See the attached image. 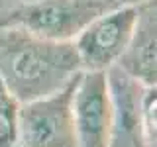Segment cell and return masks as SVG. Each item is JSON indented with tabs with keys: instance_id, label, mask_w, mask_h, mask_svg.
Returning a JSON list of instances; mask_svg holds the SVG:
<instances>
[{
	"instance_id": "1",
	"label": "cell",
	"mask_w": 157,
	"mask_h": 147,
	"mask_svg": "<svg viewBox=\"0 0 157 147\" xmlns=\"http://www.w3.org/2000/svg\"><path fill=\"white\" fill-rule=\"evenodd\" d=\"M78 73L73 41H53L0 24V78L20 104L67 86Z\"/></svg>"
},
{
	"instance_id": "2",
	"label": "cell",
	"mask_w": 157,
	"mask_h": 147,
	"mask_svg": "<svg viewBox=\"0 0 157 147\" xmlns=\"http://www.w3.org/2000/svg\"><path fill=\"white\" fill-rule=\"evenodd\" d=\"M132 0H32L0 14V24L20 26L39 37L73 41L92 20Z\"/></svg>"
},
{
	"instance_id": "3",
	"label": "cell",
	"mask_w": 157,
	"mask_h": 147,
	"mask_svg": "<svg viewBox=\"0 0 157 147\" xmlns=\"http://www.w3.org/2000/svg\"><path fill=\"white\" fill-rule=\"evenodd\" d=\"M67 86L47 96L20 104L16 147H78L73 124V88Z\"/></svg>"
},
{
	"instance_id": "4",
	"label": "cell",
	"mask_w": 157,
	"mask_h": 147,
	"mask_svg": "<svg viewBox=\"0 0 157 147\" xmlns=\"http://www.w3.org/2000/svg\"><path fill=\"white\" fill-rule=\"evenodd\" d=\"M137 2L114 8L92 20L73 39L81 71L106 73L118 63L136 24Z\"/></svg>"
},
{
	"instance_id": "5",
	"label": "cell",
	"mask_w": 157,
	"mask_h": 147,
	"mask_svg": "<svg viewBox=\"0 0 157 147\" xmlns=\"http://www.w3.org/2000/svg\"><path fill=\"white\" fill-rule=\"evenodd\" d=\"M112 102V124L108 147H155V137L147 131L144 116L145 85L126 75L120 67L106 71Z\"/></svg>"
},
{
	"instance_id": "6",
	"label": "cell",
	"mask_w": 157,
	"mask_h": 147,
	"mask_svg": "<svg viewBox=\"0 0 157 147\" xmlns=\"http://www.w3.org/2000/svg\"><path fill=\"white\" fill-rule=\"evenodd\" d=\"M73 124L78 147H108L112 102L106 73L81 71L71 98Z\"/></svg>"
},
{
	"instance_id": "7",
	"label": "cell",
	"mask_w": 157,
	"mask_h": 147,
	"mask_svg": "<svg viewBox=\"0 0 157 147\" xmlns=\"http://www.w3.org/2000/svg\"><path fill=\"white\" fill-rule=\"evenodd\" d=\"M116 67L141 85L157 86V0L137 2L134 29Z\"/></svg>"
},
{
	"instance_id": "8",
	"label": "cell",
	"mask_w": 157,
	"mask_h": 147,
	"mask_svg": "<svg viewBox=\"0 0 157 147\" xmlns=\"http://www.w3.org/2000/svg\"><path fill=\"white\" fill-rule=\"evenodd\" d=\"M20 102L0 78V147H16Z\"/></svg>"
},
{
	"instance_id": "9",
	"label": "cell",
	"mask_w": 157,
	"mask_h": 147,
	"mask_svg": "<svg viewBox=\"0 0 157 147\" xmlns=\"http://www.w3.org/2000/svg\"><path fill=\"white\" fill-rule=\"evenodd\" d=\"M26 2H32V0H0V14L8 12V10H12V8H18Z\"/></svg>"
}]
</instances>
